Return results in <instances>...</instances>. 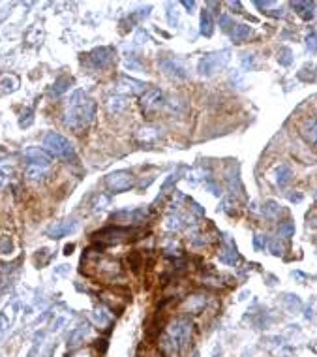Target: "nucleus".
<instances>
[{
  "label": "nucleus",
  "mask_w": 317,
  "mask_h": 357,
  "mask_svg": "<svg viewBox=\"0 0 317 357\" xmlns=\"http://www.w3.org/2000/svg\"><path fill=\"white\" fill-rule=\"evenodd\" d=\"M177 175H175V173H171V175H169V178L167 180H165V182H163V184H161V188H163V190H167L169 186H171V184H173V182H177Z\"/></svg>",
  "instance_id": "obj_36"
},
{
  "label": "nucleus",
  "mask_w": 317,
  "mask_h": 357,
  "mask_svg": "<svg viewBox=\"0 0 317 357\" xmlns=\"http://www.w3.org/2000/svg\"><path fill=\"white\" fill-rule=\"evenodd\" d=\"M109 203H111V197L107 196V194H96V196L92 197V203H90V207H92L94 213H100V211H103L105 207H109Z\"/></svg>",
  "instance_id": "obj_21"
},
{
  "label": "nucleus",
  "mask_w": 317,
  "mask_h": 357,
  "mask_svg": "<svg viewBox=\"0 0 317 357\" xmlns=\"http://www.w3.org/2000/svg\"><path fill=\"white\" fill-rule=\"evenodd\" d=\"M306 44L312 51H317V32H312L308 38H306Z\"/></svg>",
  "instance_id": "obj_32"
},
{
  "label": "nucleus",
  "mask_w": 317,
  "mask_h": 357,
  "mask_svg": "<svg viewBox=\"0 0 317 357\" xmlns=\"http://www.w3.org/2000/svg\"><path fill=\"white\" fill-rule=\"evenodd\" d=\"M147 85L143 83V81H137V79H133V77H128V75H122L120 79H119V90L120 92H126V94H143L147 89H145Z\"/></svg>",
  "instance_id": "obj_12"
},
{
  "label": "nucleus",
  "mask_w": 317,
  "mask_h": 357,
  "mask_svg": "<svg viewBox=\"0 0 317 357\" xmlns=\"http://www.w3.org/2000/svg\"><path fill=\"white\" fill-rule=\"evenodd\" d=\"M158 130L156 128H141L139 130V134H137V137H139L141 141H145V143H150V141H156L158 139Z\"/></svg>",
  "instance_id": "obj_24"
},
{
  "label": "nucleus",
  "mask_w": 317,
  "mask_h": 357,
  "mask_svg": "<svg viewBox=\"0 0 317 357\" xmlns=\"http://www.w3.org/2000/svg\"><path fill=\"white\" fill-rule=\"evenodd\" d=\"M280 62H281V64H289V62H291V51H289V49H281Z\"/></svg>",
  "instance_id": "obj_33"
},
{
  "label": "nucleus",
  "mask_w": 317,
  "mask_h": 357,
  "mask_svg": "<svg viewBox=\"0 0 317 357\" xmlns=\"http://www.w3.org/2000/svg\"><path fill=\"white\" fill-rule=\"evenodd\" d=\"M74 357H90V354H88V352H81V354H77V356Z\"/></svg>",
  "instance_id": "obj_39"
},
{
  "label": "nucleus",
  "mask_w": 317,
  "mask_h": 357,
  "mask_svg": "<svg viewBox=\"0 0 317 357\" xmlns=\"http://www.w3.org/2000/svg\"><path fill=\"white\" fill-rule=\"evenodd\" d=\"M115 58V49L113 47H96L86 55V62L94 70H105L109 68Z\"/></svg>",
  "instance_id": "obj_7"
},
{
  "label": "nucleus",
  "mask_w": 317,
  "mask_h": 357,
  "mask_svg": "<svg viewBox=\"0 0 317 357\" xmlns=\"http://www.w3.org/2000/svg\"><path fill=\"white\" fill-rule=\"evenodd\" d=\"M255 246H257V248L263 246V235H257V237H255Z\"/></svg>",
  "instance_id": "obj_38"
},
{
  "label": "nucleus",
  "mask_w": 317,
  "mask_h": 357,
  "mask_svg": "<svg viewBox=\"0 0 317 357\" xmlns=\"http://www.w3.org/2000/svg\"><path fill=\"white\" fill-rule=\"evenodd\" d=\"M141 231L137 229H131V227H120V225H115V227H105L102 231H96L92 235L94 239H100V241H105V244H113V243H120V241H128V239H133L131 235H139Z\"/></svg>",
  "instance_id": "obj_5"
},
{
  "label": "nucleus",
  "mask_w": 317,
  "mask_h": 357,
  "mask_svg": "<svg viewBox=\"0 0 317 357\" xmlns=\"http://www.w3.org/2000/svg\"><path fill=\"white\" fill-rule=\"evenodd\" d=\"M291 178V169L287 168V166H281L280 169H278V184L280 186H285L287 182H289Z\"/></svg>",
  "instance_id": "obj_27"
},
{
  "label": "nucleus",
  "mask_w": 317,
  "mask_h": 357,
  "mask_svg": "<svg viewBox=\"0 0 317 357\" xmlns=\"http://www.w3.org/2000/svg\"><path fill=\"white\" fill-rule=\"evenodd\" d=\"M43 147L45 150L60 160H74L75 158V150L74 145L70 143V139H66L64 135L56 134V132H49L45 137H43Z\"/></svg>",
  "instance_id": "obj_3"
},
{
  "label": "nucleus",
  "mask_w": 317,
  "mask_h": 357,
  "mask_svg": "<svg viewBox=\"0 0 317 357\" xmlns=\"http://www.w3.org/2000/svg\"><path fill=\"white\" fill-rule=\"evenodd\" d=\"M159 66H161V70L169 75H175V77H180V79L186 77V70L178 64V62H175L173 58H163V60L159 62Z\"/></svg>",
  "instance_id": "obj_16"
},
{
  "label": "nucleus",
  "mask_w": 317,
  "mask_h": 357,
  "mask_svg": "<svg viewBox=\"0 0 317 357\" xmlns=\"http://www.w3.org/2000/svg\"><path fill=\"white\" fill-rule=\"evenodd\" d=\"M90 333V327L84 323V325H79L77 329H74L70 333V338H68V350H77L84 342V338L88 337Z\"/></svg>",
  "instance_id": "obj_13"
},
{
  "label": "nucleus",
  "mask_w": 317,
  "mask_h": 357,
  "mask_svg": "<svg viewBox=\"0 0 317 357\" xmlns=\"http://www.w3.org/2000/svg\"><path fill=\"white\" fill-rule=\"evenodd\" d=\"M77 220L74 218H70V220H62V222H55L53 225H49L47 227V237H51V239H62V237H68V235H72L77 231Z\"/></svg>",
  "instance_id": "obj_9"
},
{
  "label": "nucleus",
  "mask_w": 317,
  "mask_h": 357,
  "mask_svg": "<svg viewBox=\"0 0 317 357\" xmlns=\"http://www.w3.org/2000/svg\"><path fill=\"white\" fill-rule=\"evenodd\" d=\"M11 325V309L6 307L4 310H0V338H4V335L9 331Z\"/></svg>",
  "instance_id": "obj_22"
},
{
  "label": "nucleus",
  "mask_w": 317,
  "mask_h": 357,
  "mask_svg": "<svg viewBox=\"0 0 317 357\" xmlns=\"http://www.w3.org/2000/svg\"><path fill=\"white\" fill-rule=\"evenodd\" d=\"M105 107H107V113H109V115H120V113L128 107V102H126L124 96H111V98H107Z\"/></svg>",
  "instance_id": "obj_15"
},
{
  "label": "nucleus",
  "mask_w": 317,
  "mask_h": 357,
  "mask_svg": "<svg viewBox=\"0 0 317 357\" xmlns=\"http://www.w3.org/2000/svg\"><path fill=\"white\" fill-rule=\"evenodd\" d=\"M23 158L27 160L30 166H36V168H47L51 164V154L45 149H40V147H28V149H25Z\"/></svg>",
  "instance_id": "obj_10"
},
{
  "label": "nucleus",
  "mask_w": 317,
  "mask_h": 357,
  "mask_svg": "<svg viewBox=\"0 0 317 357\" xmlns=\"http://www.w3.org/2000/svg\"><path fill=\"white\" fill-rule=\"evenodd\" d=\"M96 267H98L100 276L107 278V280H113L115 276H122V269H120V265H119V262L109 260V258H102V260H98Z\"/></svg>",
  "instance_id": "obj_11"
},
{
  "label": "nucleus",
  "mask_w": 317,
  "mask_h": 357,
  "mask_svg": "<svg viewBox=\"0 0 317 357\" xmlns=\"http://www.w3.org/2000/svg\"><path fill=\"white\" fill-rule=\"evenodd\" d=\"M11 173L8 168H4V169H0V188L6 184V180H8V175Z\"/></svg>",
  "instance_id": "obj_34"
},
{
  "label": "nucleus",
  "mask_w": 317,
  "mask_h": 357,
  "mask_svg": "<svg viewBox=\"0 0 317 357\" xmlns=\"http://www.w3.org/2000/svg\"><path fill=\"white\" fill-rule=\"evenodd\" d=\"M72 250H74V244H68V246H66V252L64 254H72Z\"/></svg>",
  "instance_id": "obj_40"
},
{
  "label": "nucleus",
  "mask_w": 317,
  "mask_h": 357,
  "mask_svg": "<svg viewBox=\"0 0 317 357\" xmlns=\"http://www.w3.org/2000/svg\"><path fill=\"white\" fill-rule=\"evenodd\" d=\"M192 338V323L186 318L173 319L159 338V352L163 357H178Z\"/></svg>",
  "instance_id": "obj_2"
},
{
  "label": "nucleus",
  "mask_w": 317,
  "mask_h": 357,
  "mask_svg": "<svg viewBox=\"0 0 317 357\" xmlns=\"http://www.w3.org/2000/svg\"><path fill=\"white\" fill-rule=\"evenodd\" d=\"M163 100H165V98H163V92H161L159 89H147L139 98L141 109L145 113L158 111L159 107L163 105Z\"/></svg>",
  "instance_id": "obj_8"
},
{
  "label": "nucleus",
  "mask_w": 317,
  "mask_h": 357,
  "mask_svg": "<svg viewBox=\"0 0 317 357\" xmlns=\"http://www.w3.org/2000/svg\"><path fill=\"white\" fill-rule=\"evenodd\" d=\"M167 227L169 229H178L180 227V218L178 216H167Z\"/></svg>",
  "instance_id": "obj_31"
},
{
  "label": "nucleus",
  "mask_w": 317,
  "mask_h": 357,
  "mask_svg": "<svg viewBox=\"0 0 317 357\" xmlns=\"http://www.w3.org/2000/svg\"><path fill=\"white\" fill-rule=\"evenodd\" d=\"M293 8L297 9L300 13V17H304V19H310L314 15V13H312L314 6H312L310 2H293Z\"/></svg>",
  "instance_id": "obj_25"
},
{
  "label": "nucleus",
  "mask_w": 317,
  "mask_h": 357,
  "mask_svg": "<svg viewBox=\"0 0 317 357\" xmlns=\"http://www.w3.org/2000/svg\"><path fill=\"white\" fill-rule=\"evenodd\" d=\"M271 250L276 254V256H280L281 250H283V246L280 244V241H272V243H271Z\"/></svg>",
  "instance_id": "obj_35"
},
{
  "label": "nucleus",
  "mask_w": 317,
  "mask_h": 357,
  "mask_svg": "<svg viewBox=\"0 0 317 357\" xmlns=\"http://www.w3.org/2000/svg\"><path fill=\"white\" fill-rule=\"evenodd\" d=\"M128 263H130L131 271L133 272H139V267H141V256L137 252H131L128 256Z\"/></svg>",
  "instance_id": "obj_28"
},
{
  "label": "nucleus",
  "mask_w": 317,
  "mask_h": 357,
  "mask_svg": "<svg viewBox=\"0 0 317 357\" xmlns=\"http://www.w3.org/2000/svg\"><path fill=\"white\" fill-rule=\"evenodd\" d=\"M182 6L188 8V9H194L196 8V2H188V0H184V2H182Z\"/></svg>",
  "instance_id": "obj_37"
},
{
  "label": "nucleus",
  "mask_w": 317,
  "mask_h": 357,
  "mask_svg": "<svg viewBox=\"0 0 317 357\" xmlns=\"http://www.w3.org/2000/svg\"><path fill=\"white\" fill-rule=\"evenodd\" d=\"M70 85H72V79H70V77H60V79H56L55 85H53V92L62 94L64 90H68Z\"/></svg>",
  "instance_id": "obj_26"
},
{
  "label": "nucleus",
  "mask_w": 317,
  "mask_h": 357,
  "mask_svg": "<svg viewBox=\"0 0 317 357\" xmlns=\"http://www.w3.org/2000/svg\"><path fill=\"white\" fill-rule=\"evenodd\" d=\"M205 305H206V299L203 295H190L186 299V303H184V309H186L188 312H192V314H199L201 310L205 309Z\"/></svg>",
  "instance_id": "obj_17"
},
{
  "label": "nucleus",
  "mask_w": 317,
  "mask_h": 357,
  "mask_svg": "<svg viewBox=\"0 0 317 357\" xmlns=\"http://www.w3.org/2000/svg\"><path fill=\"white\" fill-rule=\"evenodd\" d=\"M293 233H295V224H293V222H285V224L280 225L281 237H291Z\"/></svg>",
  "instance_id": "obj_29"
},
{
  "label": "nucleus",
  "mask_w": 317,
  "mask_h": 357,
  "mask_svg": "<svg viewBox=\"0 0 317 357\" xmlns=\"http://www.w3.org/2000/svg\"><path fill=\"white\" fill-rule=\"evenodd\" d=\"M105 186L109 188V192H113V194L128 192L135 186V177L128 169H119V171H113L105 177Z\"/></svg>",
  "instance_id": "obj_4"
},
{
  "label": "nucleus",
  "mask_w": 317,
  "mask_h": 357,
  "mask_svg": "<svg viewBox=\"0 0 317 357\" xmlns=\"http://www.w3.org/2000/svg\"><path fill=\"white\" fill-rule=\"evenodd\" d=\"M212 30H214V23H212L210 9H203V13H201V34L212 36Z\"/></svg>",
  "instance_id": "obj_19"
},
{
  "label": "nucleus",
  "mask_w": 317,
  "mask_h": 357,
  "mask_svg": "<svg viewBox=\"0 0 317 357\" xmlns=\"http://www.w3.org/2000/svg\"><path fill=\"white\" fill-rule=\"evenodd\" d=\"M250 32H252V28L248 27V25H237L233 30V42L240 44V42H244L246 38L250 36Z\"/></svg>",
  "instance_id": "obj_23"
},
{
  "label": "nucleus",
  "mask_w": 317,
  "mask_h": 357,
  "mask_svg": "<svg viewBox=\"0 0 317 357\" xmlns=\"http://www.w3.org/2000/svg\"><path fill=\"white\" fill-rule=\"evenodd\" d=\"M17 87H19L17 75H6V77H2V79H0V96L17 90Z\"/></svg>",
  "instance_id": "obj_18"
},
{
  "label": "nucleus",
  "mask_w": 317,
  "mask_h": 357,
  "mask_svg": "<svg viewBox=\"0 0 317 357\" xmlns=\"http://www.w3.org/2000/svg\"><path fill=\"white\" fill-rule=\"evenodd\" d=\"M300 134L306 137L308 143L317 147V117H310L304 121V124L300 126Z\"/></svg>",
  "instance_id": "obj_14"
},
{
  "label": "nucleus",
  "mask_w": 317,
  "mask_h": 357,
  "mask_svg": "<svg viewBox=\"0 0 317 357\" xmlns=\"http://www.w3.org/2000/svg\"><path fill=\"white\" fill-rule=\"evenodd\" d=\"M96 117V102L83 90H75L66 103L64 122L72 130H84L92 124Z\"/></svg>",
  "instance_id": "obj_1"
},
{
  "label": "nucleus",
  "mask_w": 317,
  "mask_h": 357,
  "mask_svg": "<svg viewBox=\"0 0 317 357\" xmlns=\"http://www.w3.org/2000/svg\"><path fill=\"white\" fill-rule=\"evenodd\" d=\"M229 60V51H222V53H212V55L205 56L199 60V74L201 75H212L216 72H220Z\"/></svg>",
  "instance_id": "obj_6"
},
{
  "label": "nucleus",
  "mask_w": 317,
  "mask_h": 357,
  "mask_svg": "<svg viewBox=\"0 0 317 357\" xmlns=\"http://www.w3.org/2000/svg\"><path fill=\"white\" fill-rule=\"evenodd\" d=\"M152 357H159V356H152Z\"/></svg>",
  "instance_id": "obj_41"
},
{
  "label": "nucleus",
  "mask_w": 317,
  "mask_h": 357,
  "mask_svg": "<svg viewBox=\"0 0 317 357\" xmlns=\"http://www.w3.org/2000/svg\"><path fill=\"white\" fill-rule=\"evenodd\" d=\"M92 321L100 329L111 327V316H109L107 312H103V310H94V312H92Z\"/></svg>",
  "instance_id": "obj_20"
},
{
  "label": "nucleus",
  "mask_w": 317,
  "mask_h": 357,
  "mask_svg": "<svg viewBox=\"0 0 317 357\" xmlns=\"http://www.w3.org/2000/svg\"><path fill=\"white\" fill-rule=\"evenodd\" d=\"M167 21L169 25H177L178 23V13L173 4H167Z\"/></svg>",
  "instance_id": "obj_30"
}]
</instances>
